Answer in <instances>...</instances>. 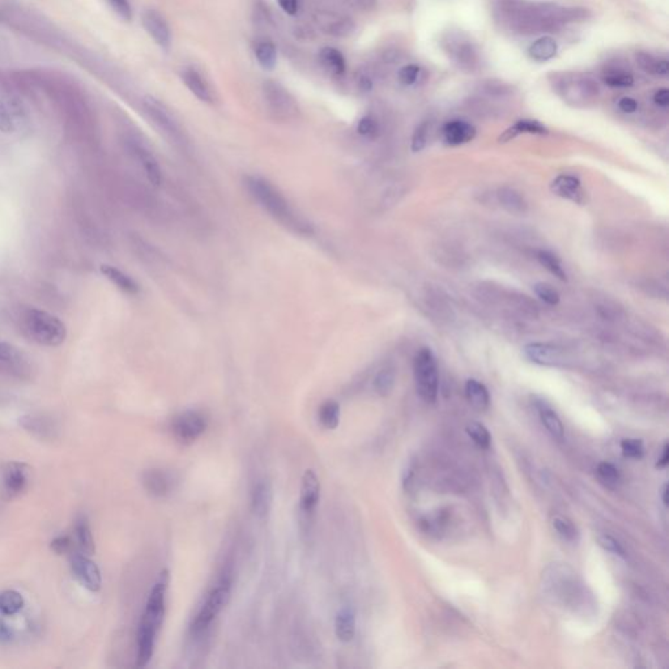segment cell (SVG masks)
<instances>
[{
  "mask_svg": "<svg viewBox=\"0 0 669 669\" xmlns=\"http://www.w3.org/2000/svg\"><path fill=\"white\" fill-rule=\"evenodd\" d=\"M499 19L514 32L525 36L556 32L562 27L558 20V6L531 3L527 0H496Z\"/></svg>",
  "mask_w": 669,
  "mask_h": 669,
  "instance_id": "cell-1",
  "label": "cell"
},
{
  "mask_svg": "<svg viewBox=\"0 0 669 669\" xmlns=\"http://www.w3.org/2000/svg\"><path fill=\"white\" fill-rule=\"evenodd\" d=\"M171 583L169 570H162L149 592L145 611L136 633V667L144 668L155 654V646L165 616L166 592Z\"/></svg>",
  "mask_w": 669,
  "mask_h": 669,
  "instance_id": "cell-2",
  "label": "cell"
},
{
  "mask_svg": "<svg viewBox=\"0 0 669 669\" xmlns=\"http://www.w3.org/2000/svg\"><path fill=\"white\" fill-rule=\"evenodd\" d=\"M245 186L252 197L263 210L270 213L276 221L289 228L294 233L309 236L311 234V226L292 208L288 200L276 188L274 184L262 177L249 175L245 178Z\"/></svg>",
  "mask_w": 669,
  "mask_h": 669,
  "instance_id": "cell-3",
  "label": "cell"
},
{
  "mask_svg": "<svg viewBox=\"0 0 669 669\" xmlns=\"http://www.w3.org/2000/svg\"><path fill=\"white\" fill-rule=\"evenodd\" d=\"M23 335L43 347H58L67 338L66 325L55 315L40 309H27L19 316Z\"/></svg>",
  "mask_w": 669,
  "mask_h": 669,
  "instance_id": "cell-4",
  "label": "cell"
},
{
  "mask_svg": "<svg viewBox=\"0 0 669 669\" xmlns=\"http://www.w3.org/2000/svg\"><path fill=\"white\" fill-rule=\"evenodd\" d=\"M19 85L0 72V131L20 132L28 123V111Z\"/></svg>",
  "mask_w": 669,
  "mask_h": 669,
  "instance_id": "cell-5",
  "label": "cell"
},
{
  "mask_svg": "<svg viewBox=\"0 0 669 669\" xmlns=\"http://www.w3.org/2000/svg\"><path fill=\"white\" fill-rule=\"evenodd\" d=\"M413 374L417 394L429 404L438 397L439 374L433 352L429 348H421L413 361Z\"/></svg>",
  "mask_w": 669,
  "mask_h": 669,
  "instance_id": "cell-6",
  "label": "cell"
},
{
  "mask_svg": "<svg viewBox=\"0 0 669 669\" xmlns=\"http://www.w3.org/2000/svg\"><path fill=\"white\" fill-rule=\"evenodd\" d=\"M230 592H232V578L229 577V574H226L219 580V583L213 587V590L210 591L206 602L199 609L191 625L193 634L200 635L210 628V624L226 606V604L230 599Z\"/></svg>",
  "mask_w": 669,
  "mask_h": 669,
  "instance_id": "cell-7",
  "label": "cell"
},
{
  "mask_svg": "<svg viewBox=\"0 0 669 669\" xmlns=\"http://www.w3.org/2000/svg\"><path fill=\"white\" fill-rule=\"evenodd\" d=\"M554 88L571 105H586L599 94L595 80L580 74H566L553 83Z\"/></svg>",
  "mask_w": 669,
  "mask_h": 669,
  "instance_id": "cell-8",
  "label": "cell"
},
{
  "mask_svg": "<svg viewBox=\"0 0 669 669\" xmlns=\"http://www.w3.org/2000/svg\"><path fill=\"white\" fill-rule=\"evenodd\" d=\"M143 107L148 118L152 120V123L157 127L158 131L162 132L165 138H168L171 143L178 146L186 145L184 132L175 118L173 117V114L164 106V104H161L155 97L146 96L143 101Z\"/></svg>",
  "mask_w": 669,
  "mask_h": 669,
  "instance_id": "cell-9",
  "label": "cell"
},
{
  "mask_svg": "<svg viewBox=\"0 0 669 669\" xmlns=\"http://www.w3.org/2000/svg\"><path fill=\"white\" fill-rule=\"evenodd\" d=\"M32 373L30 358L17 347L0 340V374L17 380H29Z\"/></svg>",
  "mask_w": 669,
  "mask_h": 669,
  "instance_id": "cell-10",
  "label": "cell"
},
{
  "mask_svg": "<svg viewBox=\"0 0 669 669\" xmlns=\"http://www.w3.org/2000/svg\"><path fill=\"white\" fill-rule=\"evenodd\" d=\"M207 419L197 410H187L171 422L173 435L184 445L195 442L207 429Z\"/></svg>",
  "mask_w": 669,
  "mask_h": 669,
  "instance_id": "cell-11",
  "label": "cell"
},
{
  "mask_svg": "<svg viewBox=\"0 0 669 669\" xmlns=\"http://www.w3.org/2000/svg\"><path fill=\"white\" fill-rule=\"evenodd\" d=\"M263 94L267 105L272 113L280 118H293L298 114V107L290 93L276 81H265L263 85Z\"/></svg>",
  "mask_w": 669,
  "mask_h": 669,
  "instance_id": "cell-12",
  "label": "cell"
},
{
  "mask_svg": "<svg viewBox=\"0 0 669 669\" xmlns=\"http://www.w3.org/2000/svg\"><path fill=\"white\" fill-rule=\"evenodd\" d=\"M445 43L447 53L457 66L467 72H473L477 69L480 59L471 41L464 40L459 36H451Z\"/></svg>",
  "mask_w": 669,
  "mask_h": 669,
  "instance_id": "cell-13",
  "label": "cell"
},
{
  "mask_svg": "<svg viewBox=\"0 0 669 669\" xmlns=\"http://www.w3.org/2000/svg\"><path fill=\"white\" fill-rule=\"evenodd\" d=\"M71 570L75 578L87 590L97 592L101 590L102 577L98 566L84 553H75L71 557Z\"/></svg>",
  "mask_w": 669,
  "mask_h": 669,
  "instance_id": "cell-14",
  "label": "cell"
},
{
  "mask_svg": "<svg viewBox=\"0 0 669 669\" xmlns=\"http://www.w3.org/2000/svg\"><path fill=\"white\" fill-rule=\"evenodd\" d=\"M126 145L133 158L140 164L143 168L146 178L153 186H160L162 182V171L158 165V161L153 156V153L145 146L140 140L135 138H129L126 140Z\"/></svg>",
  "mask_w": 669,
  "mask_h": 669,
  "instance_id": "cell-15",
  "label": "cell"
},
{
  "mask_svg": "<svg viewBox=\"0 0 669 669\" xmlns=\"http://www.w3.org/2000/svg\"><path fill=\"white\" fill-rule=\"evenodd\" d=\"M525 357L540 366H564L566 355L558 347L545 342H531L523 349Z\"/></svg>",
  "mask_w": 669,
  "mask_h": 669,
  "instance_id": "cell-16",
  "label": "cell"
},
{
  "mask_svg": "<svg viewBox=\"0 0 669 669\" xmlns=\"http://www.w3.org/2000/svg\"><path fill=\"white\" fill-rule=\"evenodd\" d=\"M320 498V481L313 470L303 473L300 494V512L305 519L311 518Z\"/></svg>",
  "mask_w": 669,
  "mask_h": 669,
  "instance_id": "cell-17",
  "label": "cell"
},
{
  "mask_svg": "<svg viewBox=\"0 0 669 669\" xmlns=\"http://www.w3.org/2000/svg\"><path fill=\"white\" fill-rule=\"evenodd\" d=\"M3 496L6 499L19 497L28 485V468L23 463H8L3 471Z\"/></svg>",
  "mask_w": 669,
  "mask_h": 669,
  "instance_id": "cell-18",
  "label": "cell"
},
{
  "mask_svg": "<svg viewBox=\"0 0 669 669\" xmlns=\"http://www.w3.org/2000/svg\"><path fill=\"white\" fill-rule=\"evenodd\" d=\"M142 24L151 39L162 49H169L171 46V29L162 14L156 10H145L142 14Z\"/></svg>",
  "mask_w": 669,
  "mask_h": 669,
  "instance_id": "cell-19",
  "label": "cell"
},
{
  "mask_svg": "<svg viewBox=\"0 0 669 669\" xmlns=\"http://www.w3.org/2000/svg\"><path fill=\"white\" fill-rule=\"evenodd\" d=\"M551 190V193H554L557 197L574 201L577 204L584 203L586 199L580 181L574 175H564V174L558 175L557 178L553 179Z\"/></svg>",
  "mask_w": 669,
  "mask_h": 669,
  "instance_id": "cell-20",
  "label": "cell"
},
{
  "mask_svg": "<svg viewBox=\"0 0 669 669\" xmlns=\"http://www.w3.org/2000/svg\"><path fill=\"white\" fill-rule=\"evenodd\" d=\"M318 24L333 37H348L355 32V23L347 16L322 12L318 14Z\"/></svg>",
  "mask_w": 669,
  "mask_h": 669,
  "instance_id": "cell-21",
  "label": "cell"
},
{
  "mask_svg": "<svg viewBox=\"0 0 669 669\" xmlns=\"http://www.w3.org/2000/svg\"><path fill=\"white\" fill-rule=\"evenodd\" d=\"M476 136V129L464 120L448 122L443 127V139L448 145H461L471 142Z\"/></svg>",
  "mask_w": 669,
  "mask_h": 669,
  "instance_id": "cell-22",
  "label": "cell"
},
{
  "mask_svg": "<svg viewBox=\"0 0 669 669\" xmlns=\"http://www.w3.org/2000/svg\"><path fill=\"white\" fill-rule=\"evenodd\" d=\"M181 79L184 81L187 89L193 93L197 100H200L204 104H212L213 102V96L210 92V87L207 83L200 76V74L193 68H186L181 72Z\"/></svg>",
  "mask_w": 669,
  "mask_h": 669,
  "instance_id": "cell-23",
  "label": "cell"
},
{
  "mask_svg": "<svg viewBox=\"0 0 669 669\" xmlns=\"http://www.w3.org/2000/svg\"><path fill=\"white\" fill-rule=\"evenodd\" d=\"M271 505H272V487H271V484L267 480H261L255 484L254 489H252V494H251L252 512L256 516L264 518L270 512Z\"/></svg>",
  "mask_w": 669,
  "mask_h": 669,
  "instance_id": "cell-24",
  "label": "cell"
},
{
  "mask_svg": "<svg viewBox=\"0 0 669 669\" xmlns=\"http://www.w3.org/2000/svg\"><path fill=\"white\" fill-rule=\"evenodd\" d=\"M143 485L149 494L162 498L171 492V479L161 470H148L143 474Z\"/></svg>",
  "mask_w": 669,
  "mask_h": 669,
  "instance_id": "cell-25",
  "label": "cell"
},
{
  "mask_svg": "<svg viewBox=\"0 0 669 669\" xmlns=\"http://www.w3.org/2000/svg\"><path fill=\"white\" fill-rule=\"evenodd\" d=\"M355 613L352 608H342L335 618V634L340 642L353 641L355 635Z\"/></svg>",
  "mask_w": 669,
  "mask_h": 669,
  "instance_id": "cell-26",
  "label": "cell"
},
{
  "mask_svg": "<svg viewBox=\"0 0 669 669\" xmlns=\"http://www.w3.org/2000/svg\"><path fill=\"white\" fill-rule=\"evenodd\" d=\"M101 272L105 276L107 280H110L116 287H118L120 290L129 293V294H136L139 292V285L135 283V280L131 276L124 274L114 265H101Z\"/></svg>",
  "mask_w": 669,
  "mask_h": 669,
  "instance_id": "cell-27",
  "label": "cell"
},
{
  "mask_svg": "<svg viewBox=\"0 0 669 669\" xmlns=\"http://www.w3.org/2000/svg\"><path fill=\"white\" fill-rule=\"evenodd\" d=\"M75 536H76V542L79 545L80 551L87 556H92L96 551V547H94L92 529L85 515H79L75 520Z\"/></svg>",
  "mask_w": 669,
  "mask_h": 669,
  "instance_id": "cell-28",
  "label": "cell"
},
{
  "mask_svg": "<svg viewBox=\"0 0 669 669\" xmlns=\"http://www.w3.org/2000/svg\"><path fill=\"white\" fill-rule=\"evenodd\" d=\"M498 200L505 210L514 215H523L527 210V201L523 195L510 187L499 188Z\"/></svg>",
  "mask_w": 669,
  "mask_h": 669,
  "instance_id": "cell-29",
  "label": "cell"
},
{
  "mask_svg": "<svg viewBox=\"0 0 669 669\" xmlns=\"http://www.w3.org/2000/svg\"><path fill=\"white\" fill-rule=\"evenodd\" d=\"M465 396L472 407L484 410L490 404V395L485 386L476 380H468L465 383Z\"/></svg>",
  "mask_w": 669,
  "mask_h": 669,
  "instance_id": "cell-30",
  "label": "cell"
},
{
  "mask_svg": "<svg viewBox=\"0 0 669 669\" xmlns=\"http://www.w3.org/2000/svg\"><path fill=\"white\" fill-rule=\"evenodd\" d=\"M520 133L545 135V133H548V130L541 123H538V120H529V119L519 120L518 123H515L509 130H506V131L501 135L499 142L501 143H506V142L512 140V139L516 138Z\"/></svg>",
  "mask_w": 669,
  "mask_h": 669,
  "instance_id": "cell-31",
  "label": "cell"
},
{
  "mask_svg": "<svg viewBox=\"0 0 669 669\" xmlns=\"http://www.w3.org/2000/svg\"><path fill=\"white\" fill-rule=\"evenodd\" d=\"M319 62L325 69L333 75H342L345 71V59L342 54L333 47H325L319 53Z\"/></svg>",
  "mask_w": 669,
  "mask_h": 669,
  "instance_id": "cell-32",
  "label": "cell"
},
{
  "mask_svg": "<svg viewBox=\"0 0 669 669\" xmlns=\"http://www.w3.org/2000/svg\"><path fill=\"white\" fill-rule=\"evenodd\" d=\"M318 416L323 428L335 430L340 422V406L335 400H327L319 408Z\"/></svg>",
  "mask_w": 669,
  "mask_h": 669,
  "instance_id": "cell-33",
  "label": "cell"
},
{
  "mask_svg": "<svg viewBox=\"0 0 669 669\" xmlns=\"http://www.w3.org/2000/svg\"><path fill=\"white\" fill-rule=\"evenodd\" d=\"M538 412H540L541 422L544 424L547 430L551 434V437H554L557 439H562L564 429L562 421L558 417V415L551 408L547 407V406H540Z\"/></svg>",
  "mask_w": 669,
  "mask_h": 669,
  "instance_id": "cell-34",
  "label": "cell"
},
{
  "mask_svg": "<svg viewBox=\"0 0 669 669\" xmlns=\"http://www.w3.org/2000/svg\"><path fill=\"white\" fill-rule=\"evenodd\" d=\"M255 56L263 69L272 71L275 68L277 63V50L271 41L259 42L255 49Z\"/></svg>",
  "mask_w": 669,
  "mask_h": 669,
  "instance_id": "cell-35",
  "label": "cell"
},
{
  "mask_svg": "<svg viewBox=\"0 0 669 669\" xmlns=\"http://www.w3.org/2000/svg\"><path fill=\"white\" fill-rule=\"evenodd\" d=\"M24 606V599L17 591L6 590L0 592V612L6 616H14Z\"/></svg>",
  "mask_w": 669,
  "mask_h": 669,
  "instance_id": "cell-36",
  "label": "cell"
},
{
  "mask_svg": "<svg viewBox=\"0 0 669 669\" xmlns=\"http://www.w3.org/2000/svg\"><path fill=\"white\" fill-rule=\"evenodd\" d=\"M536 258H538V263L544 268H547L551 275H554L556 277H558L560 280H564V281L567 278L562 263L553 252L547 251V250H538L536 252Z\"/></svg>",
  "mask_w": 669,
  "mask_h": 669,
  "instance_id": "cell-37",
  "label": "cell"
},
{
  "mask_svg": "<svg viewBox=\"0 0 669 669\" xmlns=\"http://www.w3.org/2000/svg\"><path fill=\"white\" fill-rule=\"evenodd\" d=\"M557 53V43L551 37H542L529 47V55L535 61H548Z\"/></svg>",
  "mask_w": 669,
  "mask_h": 669,
  "instance_id": "cell-38",
  "label": "cell"
},
{
  "mask_svg": "<svg viewBox=\"0 0 669 669\" xmlns=\"http://www.w3.org/2000/svg\"><path fill=\"white\" fill-rule=\"evenodd\" d=\"M395 370L393 368L382 369L374 380V388L381 396L390 394L394 388Z\"/></svg>",
  "mask_w": 669,
  "mask_h": 669,
  "instance_id": "cell-39",
  "label": "cell"
},
{
  "mask_svg": "<svg viewBox=\"0 0 669 669\" xmlns=\"http://www.w3.org/2000/svg\"><path fill=\"white\" fill-rule=\"evenodd\" d=\"M467 434L470 435V438L472 439L473 442L481 448H487L490 446V442H492V435L489 433V430L486 429L485 426L480 422H471L467 425Z\"/></svg>",
  "mask_w": 669,
  "mask_h": 669,
  "instance_id": "cell-40",
  "label": "cell"
},
{
  "mask_svg": "<svg viewBox=\"0 0 669 669\" xmlns=\"http://www.w3.org/2000/svg\"><path fill=\"white\" fill-rule=\"evenodd\" d=\"M553 525H554V529L557 531V534L564 540H567V541L577 540V527L573 523V520H570L569 518L562 516V515H557L553 519Z\"/></svg>",
  "mask_w": 669,
  "mask_h": 669,
  "instance_id": "cell-41",
  "label": "cell"
},
{
  "mask_svg": "<svg viewBox=\"0 0 669 669\" xmlns=\"http://www.w3.org/2000/svg\"><path fill=\"white\" fill-rule=\"evenodd\" d=\"M603 81L612 88H629L634 84V78L624 71H608L603 75Z\"/></svg>",
  "mask_w": 669,
  "mask_h": 669,
  "instance_id": "cell-42",
  "label": "cell"
},
{
  "mask_svg": "<svg viewBox=\"0 0 669 669\" xmlns=\"http://www.w3.org/2000/svg\"><path fill=\"white\" fill-rule=\"evenodd\" d=\"M534 290L541 301H544L551 306H556L560 302L558 292L548 283H538L534 287Z\"/></svg>",
  "mask_w": 669,
  "mask_h": 669,
  "instance_id": "cell-43",
  "label": "cell"
},
{
  "mask_svg": "<svg viewBox=\"0 0 669 669\" xmlns=\"http://www.w3.org/2000/svg\"><path fill=\"white\" fill-rule=\"evenodd\" d=\"M621 450H622V454L625 457L633 458V459H641L643 457V452H644L642 441L635 439V438L622 439L621 441Z\"/></svg>",
  "mask_w": 669,
  "mask_h": 669,
  "instance_id": "cell-44",
  "label": "cell"
},
{
  "mask_svg": "<svg viewBox=\"0 0 669 669\" xmlns=\"http://www.w3.org/2000/svg\"><path fill=\"white\" fill-rule=\"evenodd\" d=\"M599 477L609 485H615L619 481V472L612 463L603 461L597 467Z\"/></svg>",
  "mask_w": 669,
  "mask_h": 669,
  "instance_id": "cell-45",
  "label": "cell"
},
{
  "mask_svg": "<svg viewBox=\"0 0 669 669\" xmlns=\"http://www.w3.org/2000/svg\"><path fill=\"white\" fill-rule=\"evenodd\" d=\"M635 61H637L638 66L641 67V69H643L646 74H650V75L657 74V67H659L660 59H656L654 55L642 52V53H638L635 55Z\"/></svg>",
  "mask_w": 669,
  "mask_h": 669,
  "instance_id": "cell-46",
  "label": "cell"
},
{
  "mask_svg": "<svg viewBox=\"0 0 669 669\" xmlns=\"http://www.w3.org/2000/svg\"><path fill=\"white\" fill-rule=\"evenodd\" d=\"M597 541H599V545L609 553H613L616 556H619V557H625L626 556V551L624 549V547L621 545V542L611 536V535H600L597 538Z\"/></svg>",
  "mask_w": 669,
  "mask_h": 669,
  "instance_id": "cell-47",
  "label": "cell"
},
{
  "mask_svg": "<svg viewBox=\"0 0 669 669\" xmlns=\"http://www.w3.org/2000/svg\"><path fill=\"white\" fill-rule=\"evenodd\" d=\"M428 123H421L417 126V129L413 132V136H412V151L413 152H420L425 145H426V142H428Z\"/></svg>",
  "mask_w": 669,
  "mask_h": 669,
  "instance_id": "cell-48",
  "label": "cell"
},
{
  "mask_svg": "<svg viewBox=\"0 0 669 669\" xmlns=\"http://www.w3.org/2000/svg\"><path fill=\"white\" fill-rule=\"evenodd\" d=\"M111 10L118 14L124 21H130L132 19V7L129 0H106Z\"/></svg>",
  "mask_w": 669,
  "mask_h": 669,
  "instance_id": "cell-49",
  "label": "cell"
},
{
  "mask_svg": "<svg viewBox=\"0 0 669 669\" xmlns=\"http://www.w3.org/2000/svg\"><path fill=\"white\" fill-rule=\"evenodd\" d=\"M420 71V67L415 66V65L403 67L399 71V80L404 85H412V84H415L417 81V79H419Z\"/></svg>",
  "mask_w": 669,
  "mask_h": 669,
  "instance_id": "cell-50",
  "label": "cell"
},
{
  "mask_svg": "<svg viewBox=\"0 0 669 669\" xmlns=\"http://www.w3.org/2000/svg\"><path fill=\"white\" fill-rule=\"evenodd\" d=\"M357 132L365 138H373L378 132V123L371 117H364L357 124Z\"/></svg>",
  "mask_w": 669,
  "mask_h": 669,
  "instance_id": "cell-51",
  "label": "cell"
},
{
  "mask_svg": "<svg viewBox=\"0 0 669 669\" xmlns=\"http://www.w3.org/2000/svg\"><path fill=\"white\" fill-rule=\"evenodd\" d=\"M483 89H485V92L487 94H493V96H502V94H507L510 92V87L505 83H501V81H494V80H489L484 83L483 85Z\"/></svg>",
  "mask_w": 669,
  "mask_h": 669,
  "instance_id": "cell-52",
  "label": "cell"
},
{
  "mask_svg": "<svg viewBox=\"0 0 669 669\" xmlns=\"http://www.w3.org/2000/svg\"><path fill=\"white\" fill-rule=\"evenodd\" d=\"M72 547V542H71V538L68 536H58V538H54L52 541V549H53L55 554H66L67 551H69Z\"/></svg>",
  "mask_w": 669,
  "mask_h": 669,
  "instance_id": "cell-53",
  "label": "cell"
},
{
  "mask_svg": "<svg viewBox=\"0 0 669 669\" xmlns=\"http://www.w3.org/2000/svg\"><path fill=\"white\" fill-rule=\"evenodd\" d=\"M618 106H619V109H621L624 113H626V114H631V113H634V111L638 109V102H637L634 98H631V97H624V98H621V100H619Z\"/></svg>",
  "mask_w": 669,
  "mask_h": 669,
  "instance_id": "cell-54",
  "label": "cell"
},
{
  "mask_svg": "<svg viewBox=\"0 0 669 669\" xmlns=\"http://www.w3.org/2000/svg\"><path fill=\"white\" fill-rule=\"evenodd\" d=\"M12 639H14V631L4 621L0 619V643L6 644L11 642Z\"/></svg>",
  "mask_w": 669,
  "mask_h": 669,
  "instance_id": "cell-55",
  "label": "cell"
},
{
  "mask_svg": "<svg viewBox=\"0 0 669 669\" xmlns=\"http://www.w3.org/2000/svg\"><path fill=\"white\" fill-rule=\"evenodd\" d=\"M277 3L285 14H292V16L297 14L298 0H277Z\"/></svg>",
  "mask_w": 669,
  "mask_h": 669,
  "instance_id": "cell-56",
  "label": "cell"
},
{
  "mask_svg": "<svg viewBox=\"0 0 669 669\" xmlns=\"http://www.w3.org/2000/svg\"><path fill=\"white\" fill-rule=\"evenodd\" d=\"M347 1L360 11H370L375 6V0H347Z\"/></svg>",
  "mask_w": 669,
  "mask_h": 669,
  "instance_id": "cell-57",
  "label": "cell"
},
{
  "mask_svg": "<svg viewBox=\"0 0 669 669\" xmlns=\"http://www.w3.org/2000/svg\"><path fill=\"white\" fill-rule=\"evenodd\" d=\"M654 102L656 105L661 107H667L669 105V91L668 89H660L654 96Z\"/></svg>",
  "mask_w": 669,
  "mask_h": 669,
  "instance_id": "cell-58",
  "label": "cell"
},
{
  "mask_svg": "<svg viewBox=\"0 0 669 669\" xmlns=\"http://www.w3.org/2000/svg\"><path fill=\"white\" fill-rule=\"evenodd\" d=\"M357 85L362 92L368 93L373 89V81L368 75H360V78L357 80Z\"/></svg>",
  "mask_w": 669,
  "mask_h": 669,
  "instance_id": "cell-59",
  "label": "cell"
},
{
  "mask_svg": "<svg viewBox=\"0 0 669 669\" xmlns=\"http://www.w3.org/2000/svg\"><path fill=\"white\" fill-rule=\"evenodd\" d=\"M668 460L669 446L668 443H666V445H664V448H663V452H661V457H660V459H659V461H657V467L664 468V467L668 464Z\"/></svg>",
  "mask_w": 669,
  "mask_h": 669,
  "instance_id": "cell-60",
  "label": "cell"
},
{
  "mask_svg": "<svg viewBox=\"0 0 669 669\" xmlns=\"http://www.w3.org/2000/svg\"><path fill=\"white\" fill-rule=\"evenodd\" d=\"M667 494H668V485L664 484L663 485V489H661V501L663 503L667 506L668 505V498H667Z\"/></svg>",
  "mask_w": 669,
  "mask_h": 669,
  "instance_id": "cell-61",
  "label": "cell"
}]
</instances>
